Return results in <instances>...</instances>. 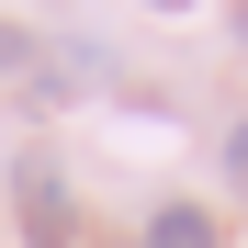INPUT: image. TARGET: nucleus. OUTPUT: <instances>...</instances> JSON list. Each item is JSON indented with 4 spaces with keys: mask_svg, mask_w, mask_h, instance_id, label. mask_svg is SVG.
<instances>
[{
    "mask_svg": "<svg viewBox=\"0 0 248 248\" xmlns=\"http://www.w3.org/2000/svg\"><path fill=\"white\" fill-rule=\"evenodd\" d=\"M147 12H192V0H147Z\"/></svg>",
    "mask_w": 248,
    "mask_h": 248,
    "instance_id": "20e7f679",
    "label": "nucleus"
},
{
    "mask_svg": "<svg viewBox=\"0 0 248 248\" xmlns=\"http://www.w3.org/2000/svg\"><path fill=\"white\" fill-rule=\"evenodd\" d=\"M147 248H226V226L203 215V203H158V226H147Z\"/></svg>",
    "mask_w": 248,
    "mask_h": 248,
    "instance_id": "f03ea898",
    "label": "nucleus"
},
{
    "mask_svg": "<svg viewBox=\"0 0 248 248\" xmlns=\"http://www.w3.org/2000/svg\"><path fill=\"white\" fill-rule=\"evenodd\" d=\"M226 181L248 192V124H237V136H226Z\"/></svg>",
    "mask_w": 248,
    "mask_h": 248,
    "instance_id": "7ed1b4c3",
    "label": "nucleus"
},
{
    "mask_svg": "<svg viewBox=\"0 0 248 248\" xmlns=\"http://www.w3.org/2000/svg\"><path fill=\"white\" fill-rule=\"evenodd\" d=\"M237 34H248V12H237Z\"/></svg>",
    "mask_w": 248,
    "mask_h": 248,
    "instance_id": "39448f33",
    "label": "nucleus"
},
{
    "mask_svg": "<svg viewBox=\"0 0 248 248\" xmlns=\"http://www.w3.org/2000/svg\"><path fill=\"white\" fill-rule=\"evenodd\" d=\"M12 192H23V237H34V248H68V237H79V203H68V181H57V158H23Z\"/></svg>",
    "mask_w": 248,
    "mask_h": 248,
    "instance_id": "f257e3e1",
    "label": "nucleus"
}]
</instances>
